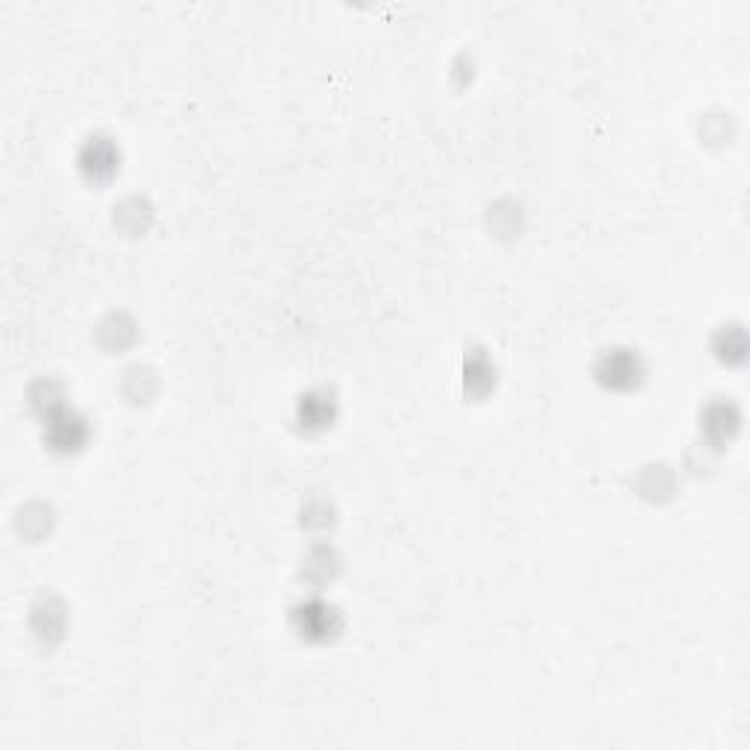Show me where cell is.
Segmentation results:
<instances>
[{"label":"cell","instance_id":"obj_3","mask_svg":"<svg viewBox=\"0 0 750 750\" xmlns=\"http://www.w3.org/2000/svg\"><path fill=\"white\" fill-rule=\"evenodd\" d=\"M595 379L607 390H636L645 379L643 358L634 349H610L595 364Z\"/></svg>","mask_w":750,"mask_h":750},{"label":"cell","instance_id":"obj_8","mask_svg":"<svg viewBox=\"0 0 750 750\" xmlns=\"http://www.w3.org/2000/svg\"><path fill=\"white\" fill-rule=\"evenodd\" d=\"M712 349L719 355V361L730 364V367H739L748 358V334L741 326H724L722 332L715 334L712 341Z\"/></svg>","mask_w":750,"mask_h":750},{"label":"cell","instance_id":"obj_4","mask_svg":"<svg viewBox=\"0 0 750 750\" xmlns=\"http://www.w3.org/2000/svg\"><path fill=\"white\" fill-rule=\"evenodd\" d=\"M117 165H120V153H117L112 138H88V144L79 153V170H82V176H86L91 186H106L109 179L117 174Z\"/></svg>","mask_w":750,"mask_h":750},{"label":"cell","instance_id":"obj_1","mask_svg":"<svg viewBox=\"0 0 750 750\" xmlns=\"http://www.w3.org/2000/svg\"><path fill=\"white\" fill-rule=\"evenodd\" d=\"M29 399H33V408L39 410V417L45 419V443H48L50 452H56V455H74V452H79V448L86 446V419L62 402V390H59V384H53V381H39L36 387L29 390Z\"/></svg>","mask_w":750,"mask_h":750},{"label":"cell","instance_id":"obj_2","mask_svg":"<svg viewBox=\"0 0 750 750\" xmlns=\"http://www.w3.org/2000/svg\"><path fill=\"white\" fill-rule=\"evenodd\" d=\"M291 622L305 643H329L343 631V615L332 605L320 601V598L296 605Z\"/></svg>","mask_w":750,"mask_h":750},{"label":"cell","instance_id":"obj_6","mask_svg":"<svg viewBox=\"0 0 750 750\" xmlns=\"http://www.w3.org/2000/svg\"><path fill=\"white\" fill-rule=\"evenodd\" d=\"M739 422H741V414L736 405H730V402H712L710 408L703 410L701 431H703V437L710 440L712 446L722 448L736 437Z\"/></svg>","mask_w":750,"mask_h":750},{"label":"cell","instance_id":"obj_5","mask_svg":"<svg viewBox=\"0 0 750 750\" xmlns=\"http://www.w3.org/2000/svg\"><path fill=\"white\" fill-rule=\"evenodd\" d=\"M338 417V402L329 390H312L300 396V405H296V422L300 429L314 434V431L329 429Z\"/></svg>","mask_w":750,"mask_h":750},{"label":"cell","instance_id":"obj_7","mask_svg":"<svg viewBox=\"0 0 750 750\" xmlns=\"http://www.w3.org/2000/svg\"><path fill=\"white\" fill-rule=\"evenodd\" d=\"M463 387H467V396H472V399H481V396H487L490 390L496 387V367L490 364L484 349H472L467 355Z\"/></svg>","mask_w":750,"mask_h":750}]
</instances>
